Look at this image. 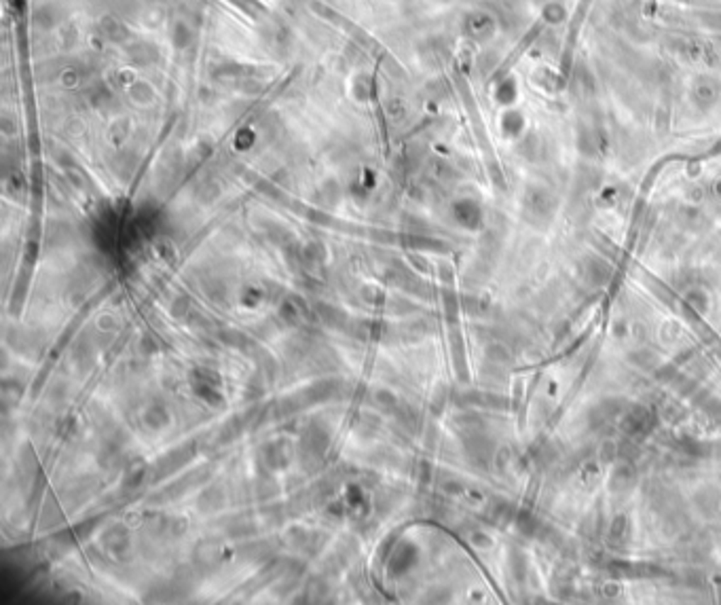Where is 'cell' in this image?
Instances as JSON below:
<instances>
[{
	"instance_id": "6da1fadb",
	"label": "cell",
	"mask_w": 721,
	"mask_h": 605,
	"mask_svg": "<svg viewBox=\"0 0 721 605\" xmlns=\"http://www.w3.org/2000/svg\"><path fill=\"white\" fill-rule=\"evenodd\" d=\"M227 2H231L233 6H237L242 13H246L250 17H259L267 11L261 0H227Z\"/></svg>"
}]
</instances>
